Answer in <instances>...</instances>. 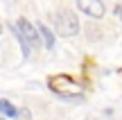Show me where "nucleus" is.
<instances>
[{
  "instance_id": "nucleus-1",
  "label": "nucleus",
  "mask_w": 122,
  "mask_h": 120,
  "mask_svg": "<svg viewBox=\"0 0 122 120\" xmlns=\"http://www.w3.org/2000/svg\"><path fill=\"white\" fill-rule=\"evenodd\" d=\"M54 27L59 36H75L79 32V21L70 9H59L54 16Z\"/></svg>"
},
{
  "instance_id": "nucleus-2",
  "label": "nucleus",
  "mask_w": 122,
  "mask_h": 120,
  "mask_svg": "<svg viewBox=\"0 0 122 120\" xmlns=\"http://www.w3.org/2000/svg\"><path fill=\"white\" fill-rule=\"evenodd\" d=\"M16 27H18V32H20V36L27 41L30 45H36L39 43V36H41V32L39 30H34V25H32L27 18H18V23H16Z\"/></svg>"
},
{
  "instance_id": "nucleus-3",
  "label": "nucleus",
  "mask_w": 122,
  "mask_h": 120,
  "mask_svg": "<svg viewBox=\"0 0 122 120\" xmlns=\"http://www.w3.org/2000/svg\"><path fill=\"white\" fill-rule=\"evenodd\" d=\"M77 7L91 18H102L104 16V2L102 0H77Z\"/></svg>"
},
{
  "instance_id": "nucleus-4",
  "label": "nucleus",
  "mask_w": 122,
  "mask_h": 120,
  "mask_svg": "<svg viewBox=\"0 0 122 120\" xmlns=\"http://www.w3.org/2000/svg\"><path fill=\"white\" fill-rule=\"evenodd\" d=\"M39 32H41V39L45 41V48H54V39H52V32L45 27V23L39 25Z\"/></svg>"
},
{
  "instance_id": "nucleus-5",
  "label": "nucleus",
  "mask_w": 122,
  "mask_h": 120,
  "mask_svg": "<svg viewBox=\"0 0 122 120\" xmlns=\"http://www.w3.org/2000/svg\"><path fill=\"white\" fill-rule=\"evenodd\" d=\"M16 113H18V109L9 100H0V116H16Z\"/></svg>"
},
{
  "instance_id": "nucleus-6",
  "label": "nucleus",
  "mask_w": 122,
  "mask_h": 120,
  "mask_svg": "<svg viewBox=\"0 0 122 120\" xmlns=\"http://www.w3.org/2000/svg\"><path fill=\"white\" fill-rule=\"evenodd\" d=\"M14 118H16V120H32V111H30V109H18V113Z\"/></svg>"
},
{
  "instance_id": "nucleus-7",
  "label": "nucleus",
  "mask_w": 122,
  "mask_h": 120,
  "mask_svg": "<svg viewBox=\"0 0 122 120\" xmlns=\"http://www.w3.org/2000/svg\"><path fill=\"white\" fill-rule=\"evenodd\" d=\"M115 16H118V18H120V21H122V2L118 5V7H115Z\"/></svg>"
},
{
  "instance_id": "nucleus-8",
  "label": "nucleus",
  "mask_w": 122,
  "mask_h": 120,
  "mask_svg": "<svg viewBox=\"0 0 122 120\" xmlns=\"http://www.w3.org/2000/svg\"><path fill=\"white\" fill-rule=\"evenodd\" d=\"M0 120H5V118H0Z\"/></svg>"
}]
</instances>
